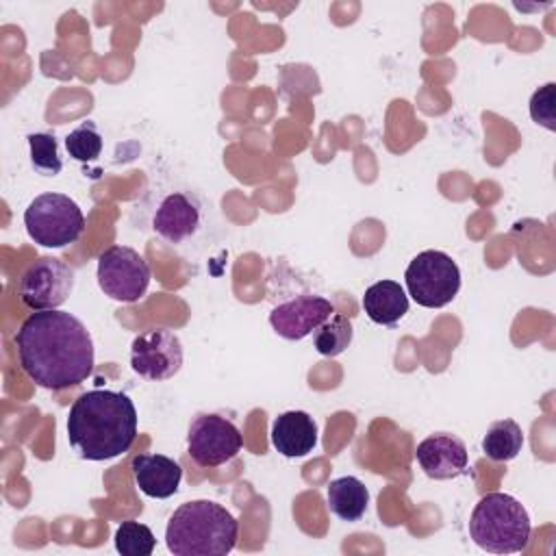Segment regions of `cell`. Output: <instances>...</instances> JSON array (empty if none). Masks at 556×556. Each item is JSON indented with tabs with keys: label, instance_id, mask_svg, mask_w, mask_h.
<instances>
[{
	"label": "cell",
	"instance_id": "6da1fadb",
	"mask_svg": "<svg viewBox=\"0 0 556 556\" xmlns=\"http://www.w3.org/2000/svg\"><path fill=\"white\" fill-rule=\"evenodd\" d=\"M15 345L24 374L43 389L76 387L93 371L91 334L72 313H30L15 334Z\"/></svg>",
	"mask_w": 556,
	"mask_h": 556
},
{
	"label": "cell",
	"instance_id": "7a4b0ae2",
	"mask_svg": "<svg viewBox=\"0 0 556 556\" xmlns=\"http://www.w3.org/2000/svg\"><path fill=\"white\" fill-rule=\"evenodd\" d=\"M137 437V408L122 391L91 389L74 400L67 441L85 460H109L130 450Z\"/></svg>",
	"mask_w": 556,
	"mask_h": 556
},
{
	"label": "cell",
	"instance_id": "3957f363",
	"mask_svg": "<svg viewBox=\"0 0 556 556\" xmlns=\"http://www.w3.org/2000/svg\"><path fill=\"white\" fill-rule=\"evenodd\" d=\"M239 521L213 500L180 504L165 528V543L174 556H226L237 545Z\"/></svg>",
	"mask_w": 556,
	"mask_h": 556
},
{
	"label": "cell",
	"instance_id": "277c9868",
	"mask_svg": "<svg viewBox=\"0 0 556 556\" xmlns=\"http://www.w3.org/2000/svg\"><path fill=\"white\" fill-rule=\"evenodd\" d=\"M528 510L508 493H486L478 500L469 517V536L473 543L493 554H515L530 541Z\"/></svg>",
	"mask_w": 556,
	"mask_h": 556
},
{
	"label": "cell",
	"instance_id": "5b68a950",
	"mask_svg": "<svg viewBox=\"0 0 556 556\" xmlns=\"http://www.w3.org/2000/svg\"><path fill=\"white\" fill-rule=\"evenodd\" d=\"M24 226L28 237L41 248L61 250L80 239L85 215L70 195L48 191L26 206Z\"/></svg>",
	"mask_w": 556,
	"mask_h": 556
},
{
	"label": "cell",
	"instance_id": "8992f818",
	"mask_svg": "<svg viewBox=\"0 0 556 556\" xmlns=\"http://www.w3.org/2000/svg\"><path fill=\"white\" fill-rule=\"evenodd\" d=\"M408 295L426 308L450 304L460 289V269L450 254L441 250L419 252L404 271Z\"/></svg>",
	"mask_w": 556,
	"mask_h": 556
},
{
	"label": "cell",
	"instance_id": "52a82bcc",
	"mask_svg": "<svg viewBox=\"0 0 556 556\" xmlns=\"http://www.w3.org/2000/svg\"><path fill=\"white\" fill-rule=\"evenodd\" d=\"M98 285L111 300L137 302L150 287V265L128 245H111L98 256Z\"/></svg>",
	"mask_w": 556,
	"mask_h": 556
},
{
	"label": "cell",
	"instance_id": "ba28073f",
	"mask_svg": "<svg viewBox=\"0 0 556 556\" xmlns=\"http://www.w3.org/2000/svg\"><path fill=\"white\" fill-rule=\"evenodd\" d=\"M187 452L200 467H219L241 452V432L222 415L200 413L189 424Z\"/></svg>",
	"mask_w": 556,
	"mask_h": 556
},
{
	"label": "cell",
	"instance_id": "9c48e42d",
	"mask_svg": "<svg viewBox=\"0 0 556 556\" xmlns=\"http://www.w3.org/2000/svg\"><path fill=\"white\" fill-rule=\"evenodd\" d=\"M74 289V269L54 256L33 261L20 278V300L33 311L59 308Z\"/></svg>",
	"mask_w": 556,
	"mask_h": 556
},
{
	"label": "cell",
	"instance_id": "30bf717a",
	"mask_svg": "<svg viewBox=\"0 0 556 556\" xmlns=\"http://www.w3.org/2000/svg\"><path fill=\"white\" fill-rule=\"evenodd\" d=\"M130 367L146 380H169L182 367V343L167 328H152L132 339Z\"/></svg>",
	"mask_w": 556,
	"mask_h": 556
},
{
	"label": "cell",
	"instance_id": "8fae6325",
	"mask_svg": "<svg viewBox=\"0 0 556 556\" xmlns=\"http://www.w3.org/2000/svg\"><path fill=\"white\" fill-rule=\"evenodd\" d=\"M332 313L334 306L330 300L313 293H300L274 306L269 313V324L278 337L287 341H300L317 330Z\"/></svg>",
	"mask_w": 556,
	"mask_h": 556
},
{
	"label": "cell",
	"instance_id": "7c38bea8",
	"mask_svg": "<svg viewBox=\"0 0 556 556\" xmlns=\"http://www.w3.org/2000/svg\"><path fill=\"white\" fill-rule=\"evenodd\" d=\"M415 458H417L419 467L424 469V473L432 480L456 478V476L465 473L467 465H469L465 443L458 437L445 434V432H437V434H430L428 439H424L417 445Z\"/></svg>",
	"mask_w": 556,
	"mask_h": 556
},
{
	"label": "cell",
	"instance_id": "4fadbf2b",
	"mask_svg": "<svg viewBox=\"0 0 556 556\" xmlns=\"http://www.w3.org/2000/svg\"><path fill=\"white\" fill-rule=\"evenodd\" d=\"M152 228L159 237L169 243H180L195 235L200 228V204L193 195L185 191H174L165 195L154 211Z\"/></svg>",
	"mask_w": 556,
	"mask_h": 556
},
{
	"label": "cell",
	"instance_id": "5bb4252c",
	"mask_svg": "<svg viewBox=\"0 0 556 556\" xmlns=\"http://www.w3.org/2000/svg\"><path fill=\"white\" fill-rule=\"evenodd\" d=\"M132 478L139 491L148 497H172L182 480L180 465L163 454H137L132 458Z\"/></svg>",
	"mask_w": 556,
	"mask_h": 556
},
{
	"label": "cell",
	"instance_id": "9a60e30c",
	"mask_svg": "<svg viewBox=\"0 0 556 556\" xmlns=\"http://www.w3.org/2000/svg\"><path fill=\"white\" fill-rule=\"evenodd\" d=\"M271 445L287 458H300L317 445V424L304 410L280 413L271 424Z\"/></svg>",
	"mask_w": 556,
	"mask_h": 556
},
{
	"label": "cell",
	"instance_id": "2e32d148",
	"mask_svg": "<svg viewBox=\"0 0 556 556\" xmlns=\"http://www.w3.org/2000/svg\"><path fill=\"white\" fill-rule=\"evenodd\" d=\"M367 317L378 326H395L408 313V295L395 280H378L363 295Z\"/></svg>",
	"mask_w": 556,
	"mask_h": 556
},
{
	"label": "cell",
	"instance_id": "e0dca14e",
	"mask_svg": "<svg viewBox=\"0 0 556 556\" xmlns=\"http://www.w3.org/2000/svg\"><path fill=\"white\" fill-rule=\"evenodd\" d=\"M326 497L330 513L343 521H358L369 504L367 486L354 476H341L330 480Z\"/></svg>",
	"mask_w": 556,
	"mask_h": 556
},
{
	"label": "cell",
	"instance_id": "ac0fdd59",
	"mask_svg": "<svg viewBox=\"0 0 556 556\" xmlns=\"http://www.w3.org/2000/svg\"><path fill=\"white\" fill-rule=\"evenodd\" d=\"M523 447V430L513 419H497L489 426L482 439V452L491 460H513Z\"/></svg>",
	"mask_w": 556,
	"mask_h": 556
},
{
	"label": "cell",
	"instance_id": "d6986e66",
	"mask_svg": "<svg viewBox=\"0 0 556 556\" xmlns=\"http://www.w3.org/2000/svg\"><path fill=\"white\" fill-rule=\"evenodd\" d=\"M352 321L350 317L341 315V313H332L317 330H315V337H313V343H315V350L321 354V356H339L343 354L350 343H352Z\"/></svg>",
	"mask_w": 556,
	"mask_h": 556
},
{
	"label": "cell",
	"instance_id": "ffe728a7",
	"mask_svg": "<svg viewBox=\"0 0 556 556\" xmlns=\"http://www.w3.org/2000/svg\"><path fill=\"white\" fill-rule=\"evenodd\" d=\"M154 547L152 530L139 521H122L115 530V549L124 556H150Z\"/></svg>",
	"mask_w": 556,
	"mask_h": 556
},
{
	"label": "cell",
	"instance_id": "44dd1931",
	"mask_svg": "<svg viewBox=\"0 0 556 556\" xmlns=\"http://www.w3.org/2000/svg\"><path fill=\"white\" fill-rule=\"evenodd\" d=\"M30 146V163L41 176H56L63 169V161L59 156V143L54 135L48 132H30L28 137Z\"/></svg>",
	"mask_w": 556,
	"mask_h": 556
},
{
	"label": "cell",
	"instance_id": "7402d4cb",
	"mask_svg": "<svg viewBox=\"0 0 556 556\" xmlns=\"http://www.w3.org/2000/svg\"><path fill=\"white\" fill-rule=\"evenodd\" d=\"M65 150L72 159L89 163L96 161L102 152V135L98 132L93 122H83L65 137Z\"/></svg>",
	"mask_w": 556,
	"mask_h": 556
},
{
	"label": "cell",
	"instance_id": "603a6c76",
	"mask_svg": "<svg viewBox=\"0 0 556 556\" xmlns=\"http://www.w3.org/2000/svg\"><path fill=\"white\" fill-rule=\"evenodd\" d=\"M530 117L547 130H556V85L539 87L530 98Z\"/></svg>",
	"mask_w": 556,
	"mask_h": 556
}]
</instances>
